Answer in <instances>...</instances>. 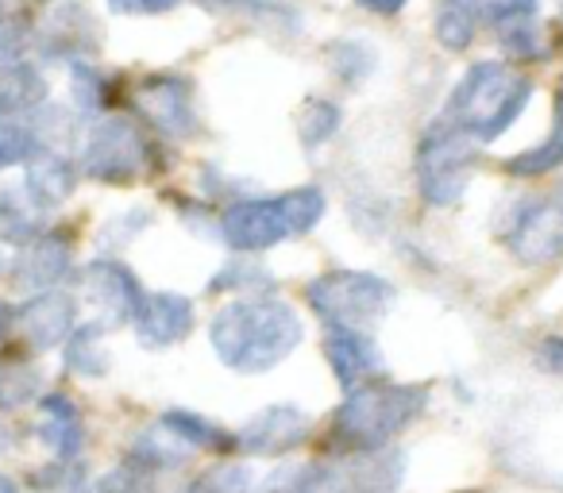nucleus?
I'll return each instance as SVG.
<instances>
[{
  "instance_id": "f257e3e1",
  "label": "nucleus",
  "mask_w": 563,
  "mask_h": 493,
  "mask_svg": "<svg viewBox=\"0 0 563 493\" xmlns=\"http://www.w3.org/2000/svg\"><path fill=\"white\" fill-rule=\"evenodd\" d=\"M306 339V324L286 301L243 298L212 313L209 344L212 355L235 374H266L282 367Z\"/></svg>"
},
{
  "instance_id": "f03ea898",
  "label": "nucleus",
  "mask_w": 563,
  "mask_h": 493,
  "mask_svg": "<svg viewBox=\"0 0 563 493\" xmlns=\"http://www.w3.org/2000/svg\"><path fill=\"white\" fill-rule=\"evenodd\" d=\"M532 101V78L509 63H475L448 97L444 120L475 143L506 135Z\"/></svg>"
},
{
  "instance_id": "7ed1b4c3",
  "label": "nucleus",
  "mask_w": 563,
  "mask_h": 493,
  "mask_svg": "<svg viewBox=\"0 0 563 493\" xmlns=\"http://www.w3.org/2000/svg\"><path fill=\"white\" fill-rule=\"evenodd\" d=\"M429 405V390L409 382H386V378H371V382L352 385L344 405L332 416V436L344 444L347 451H375L386 447L394 436L417 424V416Z\"/></svg>"
},
{
  "instance_id": "20e7f679",
  "label": "nucleus",
  "mask_w": 563,
  "mask_h": 493,
  "mask_svg": "<svg viewBox=\"0 0 563 493\" xmlns=\"http://www.w3.org/2000/svg\"><path fill=\"white\" fill-rule=\"evenodd\" d=\"M324 193L317 186L290 189L282 197H258V201H235L220 216V239L240 255H263L278 243L306 235L321 224Z\"/></svg>"
},
{
  "instance_id": "39448f33",
  "label": "nucleus",
  "mask_w": 563,
  "mask_h": 493,
  "mask_svg": "<svg viewBox=\"0 0 563 493\" xmlns=\"http://www.w3.org/2000/svg\"><path fill=\"white\" fill-rule=\"evenodd\" d=\"M306 301L329 328H375L390 316L398 290L386 278L363 270H336L306 285Z\"/></svg>"
},
{
  "instance_id": "423d86ee",
  "label": "nucleus",
  "mask_w": 563,
  "mask_h": 493,
  "mask_svg": "<svg viewBox=\"0 0 563 493\" xmlns=\"http://www.w3.org/2000/svg\"><path fill=\"white\" fill-rule=\"evenodd\" d=\"M475 163V139L440 116L424 132L421 147H417V186H421V197L429 204H437V209L455 204L467 193Z\"/></svg>"
},
{
  "instance_id": "0eeeda50",
  "label": "nucleus",
  "mask_w": 563,
  "mask_h": 493,
  "mask_svg": "<svg viewBox=\"0 0 563 493\" xmlns=\"http://www.w3.org/2000/svg\"><path fill=\"white\" fill-rule=\"evenodd\" d=\"M81 170L93 181L128 186L151 166V143L128 116H101L86 127L81 139Z\"/></svg>"
},
{
  "instance_id": "6e6552de",
  "label": "nucleus",
  "mask_w": 563,
  "mask_h": 493,
  "mask_svg": "<svg viewBox=\"0 0 563 493\" xmlns=\"http://www.w3.org/2000/svg\"><path fill=\"white\" fill-rule=\"evenodd\" d=\"M501 243L529 267L552 262L563 255V209L555 197H521L509 204Z\"/></svg>"
},
{
  "instance_id": "1a4fd4ad",
  "label": "nucleus",
  "mask_w": 563,
  "mask_h": 493,
  "mask_svg": "<svg viewBox=\"0 0 563 493\" xmlns=\"http://www.w3.org/2000/svg\"><path fill=\"white\" fill-rule=\"evenodd\" d=\"M406 470L401 451H355V459L340 467H309L294 493H394Z\"/></svg>"
},
{
  "instance_id": "9d476101",
  "label": "nucleus",
  "mask_w": 563,
  "mask_h": 493,
  "mask_svg": "<svg viewBox=\"0 0 563 493\" xmlns=\"http://www.w3.org/2000/svg\"><path fill=\"white\" fill-rule=\"evenodd\" d=\"M81 293H86L89 309L97 313V324H104V328L132 324L135 313L143 309V298H147L132 270L124 262L109 259V255H101V259H93L81 270Z\"/></svg>"
},
{
  "instance_id": "9b49d317",
  "label": "nucleus",
  "mask_w": 563,
  "mask_h": 493,
  "mask_svg": "<svg viewBox=\"0 0 563 493\" xmlns=\"http://www.w3.org/2000/svg\"><path fill=\"white\" fill-rule=\"evenodd\" d=\"M140 109L151 124L163 135H174V139H189L197 135V112H194V89H189L186 78L178 74H155L140 86Z\"/></svg>"
},
{
  "instance_id": "f8f14e48",
  "label": "nucleus",
  "mask_w": 563,
  "mask_h": 493,
  "mask_svg": "<svg viewBox=\"0 0 563 493\" xmlns=\"http://www.w3.org/2000/svg\"><path fill=\"white\" fill-rule=\"evenodd\" d=\"M78 305H74V298H66V293L58 290H43L35 293L27 305L16 309V332L20 339H24L32 351H51V347L66 344V336H70L74 328H78Z\"/></svg>"
},
{
  "instance_id": "ddd939ff",
  "label": "nucleus",
  "mask_w": 563,
  "mask_h": 493,
  "mask_svg": "<svg viewBox=\"0 0 563 493\" xmlns=\"http://www.w3.org/2000/svg\"><path fill=\"white\" fill-rule=\"evenodd\" d=\"M309 439V416L294 405H271L255 413L240 432H235V447L247 455H290Z\"/></svg>"
},
{
  "instance_id": "4468645a",
  "label": "nucleus",
  "mask_w": 563,
  "mask_h": 493,
  "mask_svg": "<svg viewBox=\"0 0 563 493\" xmlns=\"http://www.w3.org/2000/svg\"><path fill=\"white\" fill-rule=\"evenodd\" d=\"M135 339L151 351L158 347H178L194 332V301L181 293H147L143 309L132 321Z\"/></svg>"
},
{
  "instance_id": "2eb2a0df",
  "label": "nucleus",
  "mask_w": 563,
  "mask_h": 493,
  "mask_svg": "<svg viewBox=\"0 0 563 493\" xmlns=\"http://www.w3.org/2000/svg\"><path fill=\"white\" fill-rule=\"evenodd\" d=\"M66 274H70V239H63L58 232L35 235L12 262V282L24 293L55 290Z\"/></svg>"
},
{
  "instance_id": "dca6fc26",
  "label": "nucleus",
  "mask_w": 563,
  "mask_h": 493,
  "mask_svg": "<svg viewBox=\"0 0 563 493\" xmlns=\"http://www.w3.org/2000/svg\"><path fill=\"white\" fill-rule=\"evenodd\" d=\"M324 359H329L332 374L352 390L363 378H375L386 370V359L378 344L363 328H329L324 336Z\"/></svg>"
},
{
  "instance_id": "f3484780",
  "label": "nucleus",
  "mask_w": 563,
  "mask_h": 493,
  "mask_svg": "<svg viewBox=\"0 0 563 493\" xmlns=\"http://www.w3.org/2000/svg\"><path fill=\"white\" fill-rule=\"evenodd\" d=\"M35 436L51 447L63 462H74L86 447V424H81V413L70 397L63 393H47L40 401V424H35Z\"/></svg>"
},
{
  "instance_id": "a211bd4d",
  "label": "nucleus",
  "mask_w": 563,
  "mask_h": 493,
  "mask_svg": "<svg viewBox=\"0 0 563 493\" xmlns=\"http://www.w3.org/2000/svg\"><path fill=\"white\" fill-rule=\"evenodd\" d=\"M74 181H78V170H74V163L58 147H43L40 143L35 155L24 163V186L32 189V197L47 212L58 209L74 193Z\"/></svg>"
},
{
  "instance_id": "6ab92c4d",
  "label": "nucleus",
  "mask_w": 563,
  "mask_h": 493,
  "mask_svg": "<svg viewBox=\"0 0 563 493\" xmlns=\"http://www.w3.org/2000/svg\"><path fill=\"white\" fill-rule=\"evenodd\" d=\"M494 12V0H432V32L444 51H467L483 20Z\"/></svg>"
},
{
  "instance_id": "aec40b11",
  "label": "nucleus",
  "mask_w": 563,
  "mask_h": 493,
  "mask_svg": "<svg viewBox=\"0 0 563 493\" xmlns=\"http://www.w3.org/2000/svg\"><path fill=\"white\" fill-rule=\"evenodd\" d=\"M494 40L506 47V55L521 58V63H537L548 55L544 27L537 24V9H509L494 12Z\"/></svg>"
},
{
  "instance_id": "412c9836",
  "label": "nucleus",
  "mask_w": 563,
  "mask_h": 493,
  "mask_svg": "<svg viewBox=\"0 0 563 493\" xmlns=\"http://www.w3.org/2000/svg\"><path fill=\"white\" fill-rule=\"evenodd\" d=\"M43 216L47 209L35 201L24 181L0 186V235L9 243H32L35 235H43Z\"/></svg>"
},
{
  "instance_id": "4be33fe9",
  "label": "nucleus",
  "mask_w": 563,
  "mask_h": 493,
  "mask_svg": "<svg viewBox=\"0 0 563 493\" xmlns=\"http://www.w3.org/2000/svg\"><path fill=\"white\" fill-rule=\"evenodd\" d=\"M47 101V78L40 66L12 63L0 66V116H24Z\"/></svg>"
},
{
  "instance_id": "5701e85b",
  "label": "nucleus",
  "mask_w": 563,
  "mask_h": 493,
  "mask_svg": "<svg viewBox=\"0 0 563 493\" xmlns=\"http://www.w3.org/2000/svg\"><path fill=\"white\" fill-rule=\"evenodd\" d=\"M170 474H178V470L132 451L124 467H117L112 474H104L101 482L93 485V493H186V490H170V485H166Z\"/></svg>"
},
{
  "instance_id": "b1692460",
  "label": "nucleus",
  "mask_w": 563,
  "mask_h": 493,
  "mask_svg": "<svg viewBox=\"0 0 563 493\" xmlns=\"http://www.w3.org/2000/svg\"><path fill=\"white\" fill-rule=\"evenodd\" d=\"M155 428L166 432V436H170L174 444L186 447V451H228V447H235V436H228L224 428L209 424L205 416L181 413V408H170V413H163Z\"/></svg>"
},
{
  "instance_id": "393cba45",
  "label": "nucleus",
  "mask_w": 563,
  "mask_h": 493,
  "mask_svg": "<svg viewBox=\"0 0 563 493\" xmlns=\"http://www.w3.org/2000/svg\"><path fill=\"white\" fill-rule=\"evenodd\" d=\"M104 336V324H81L66 336V351L63 362L70 374L78 378H104L109 374V347L101 344Z\"/></svg>"
},
{
  "instance_id": "a878e982",
  "label": "nucleus",
  "mask_w": 563,
  "mask_h": 493,
  "mask_svg": "<svg viewBox=\"0 0 563 493\" xmlns=\"http://www.w3.org/2000/svg\"><path fill=\"white\" fill-rule=\"evenodd\" d=\"M555 166H563V81L555 89V124H552V135L544 143H537L532 150L525 155H514L506 163L509 173L517 178H540V173H552Z\"/></svg>"
},
{
  "instance_id": "bb28decb",
  "label": "nucleus",
  "mask_w": 563,
  "mask_h": 493,
  "mask_svg": "<svg viewBox=\"0 0 563 493\" xmlns=\"http://www.w3.org/2000/svg\"><path fill=\"white\" fill-rule=\"evenodd\" d=\"M43 393V370L24 359H0V408H20Z\"/></svg>"
},
{
  "instance_id": "cd10ccee",
  "label": "nucleus",
  "mask_w": 563,
  "mask_h": 493,
  "mask_svg": "<svg viewBox=\"0 0 563 493\" xmlns=\"http://www.w3.org/2000/svg\"><path fill=\"white\" fill-rule=\"evenodd\" d=\"M329 66L344 86H360L375 74L378 55L367 40H336L329 43Z\"/></svg>"
},
{
  "instance_id": "c85d7f7f",
  "label": "nucleus",
  "mask_w": 563,
  "mask_h": 493,
  "mask_svg": "<svg viewBox=\"0 0 563 493\" xmlns=\"http://www.w3.org/2000/svg\"><path fill=\"white\" fill-rule=\"evenodd\" d=\"M340 124H344V112H340L336 101H324V97L309 101L306 109H301V120H298L301 147H306V150L324 147V143H329L332 135L340 132Z\"/></svg>"
},
{
  "instance_id": "c756f323",
  "label": "nucleus",
  "mask_w": 563,
  "mask_h": 493,
  "mask_svg": "<svg viewBox=\"0 0 563 493\" xmlns=\"http://www.w3.org/2000/svg\"><path fill=\"white\" fill-rule=\"evenodd\" d=\"M243 12L251 24H274V32H301V16L290 9V4H282V0H217V9Z\"/></svg>"
},
{
  "instance_id": "7c9ffc66",
  "label": "nucleus",
  "mask_w": 563,
  "mask_h": 493,
  "mask_svg": "<svg viewBox=\"0 0 563 493\" xmlns=\"http://www.w3.org/2000/svg\"><path fill=\"white\" fill-rule=\"evenodd\" d=\"M35 147H40V135H35L32 120L0 116V170L27 163L35 155Z\"/></svg>"
},
{
  "instance_id": "2f4dec72",
  "label": "nucleus",
  "mask_w": 563,
  "mask_h": 493,
  "mask_svg": "<svg viewBox=\"0 0 563 493\" xmlns=\"http://www.w3.org/2000/svg\"><path fill=\"white\" fill-rule=\"evenodd\" d=\"M186 493H251V470L247 467H209L205 474H197L194 485H186Z\"/></svg>"
},
{
  "instance_id": "473e14b6",
  "label": "nucleus",
  "mask_w": 563,
  "mask_h": 493,
  "mask_svg": "<svg viewBox=\"0 0 563 493\" xmlns=\"http://www.w3.org/2000/svg\"><path fill=\"white\" fill-rule=\"evenodd\" d=\"M35 32H27L24 20L16 16H4L0 12V66H12V63H24L27 47H32Z\"/></svg>"
},
{
  "instance_id": "72a5a7b5",
  "label": "nucleus",
  "mask_w": 563,
  "mask_h": 493,
  "mask_svg": "<svg viewBox=\"0 0 563 493\" xmlns=\"http://www.w3.org/2000/svg\"><path fill=\"white\" fill-rule=\"evenodd\" d=\"M255 278H271L266 270H255L251 267V255H243L240 262H232L228 270H220L217 278H212L209 290H243V285H266V282H255Z\"/></svg>"
},
{
  "instance_id": "f704fd0d",
  "label": "nucleus",
  "mask_w": 563,
  "mask_h": 493,
  "mask_svg": "<svg viewBox=\"0 0 563 493\" xmlns=\"http://www.w3.org/2000/svg\"><path fill=\"white\" fill-rule=\"evenodd\" d=\"M104 4L117 16H163V12H174L186 0H104Z\"/></svg>"
},
{
  "instance_id": "c9c22d12",
  "label": "nucleus",
  "mask_w": 563,
  "mask_h": 493,
  "mask_svg": "<svg viewBox=\"0 0 563 493\" xmlns=\"http://www.w3.org/2000/svg\"><path fill=\"white\" fill-rule=\"evenodd\" d=\"M540 362H544L552 374H563V336H552L540 344Z\"/></svg>"
},
{
  "instance_id": "e433bc0d",
  "label": "nucleus",
  "mask_w": 563,
  "mask_h": 493,
  "mask_svg": "<svg viewBox=\"0 0 563 493\" xmlns=\"http://www.w3.org/2000/svg\"><path fill=\"white\" fill-rule=\"evenodd\" d=\"M355 4H360V9H367V12H375V16H398L409 0H355Z\"/></svg>"
},
{
  "instance_id": "4c0bfd02",
  "label": "nucleus",
  "mask_w": 563,
  "mask_h": 493,
  "mask_svg": "<svg viewBox=\"0 0 563 493\" xmlns=\"http://www.w3.org/2000/svg\"><path fill=\"white\" fill-rule=\"evenodd\" d=\"M509 9H537V0H494V12H509Z\"/></svg>"
},
{
  "instance_id": "58836bf2",
  "label": "nucleus",
  "mask_w": 563,
  "mask_h": 493,
  "mask_svg": "<svg viewBox=\"0 0 563 493\" xmlns=\"http://www.w3.org/2000/svg\"><path fill=\"white\" fill-rule=\"evenodd\" d=\"M9 321H12V309L0 305V339H4V332H9Z\"/></svg>"
},
{
  "instance_id": "ea45409f",
  "label": "nucleus",
  "mask_w": 563,
  "mask_h": 493,
  "mask_svg": "<svg viewBox=\"0 0 563 493\" xmlns=\"http://www.w3.org/2000/svg\"><path fill=\"white\" fill-rule=\"evenodd\" d=\"M9 447H12V432L4 428V424H0V455L9 451Z\"/></svg>"
},
{
  "instance_id": "a19ab883",
  "label": "nucleus",
  "mask_w": 563,
  "mask_h": 493,
  "mask_svg": "<svg viewBox=\"0 0 563 493\" xmlns=\"http://www.w3.org/2000/svg\"><path fill=\"white\" fill-rule=\"evenodd\" d=\"M0 493H20V490H16V482H12L9 474H0Z\"/></svg>"
},
{
  "instance_id": "79ce46f5",
  "label": "nucleus",
  "mask_w": 563,
  "mask_h": 493,
  "mask_svg": "<svg viewBox=\"0 0 563 493\" xmlns=\"http://www.w3.org/2000/svg\"><path fill=\"white\" fill-rule=\"evenodd\" d=\"M552 197H555V204L563 209V178H560V186H555V193H552Z\"/></svg>"
},
{
  "instance_id": "37998d69",
  "label": "nucleus",
  "mask_w": 563,
  "mask_h": 493,
  "mask_svg": "<svg viewBox=\"0 0 563 493\" xmlns=\"http://www.w3.org/2000/svg\"><path fill=\"white\" fill-rule=\"evenodd\" d=\"M560 32H563V0H560Z\"/></svg>"
},
{
  "instance_id": "c03bdc74",
  "label": "nucleus",
  "mask_w": 563,
  "mask_h": 493,
  "mask_svg": "<svg viewBox=\"0 0 563 493\" xmlns=\"http://www.w3.org/2000/svg\"><path fill=\"white\" fill-rule=\"evenodd\" d=\"M0 12H4V4H0Z\"/></svg>"
}]
</instances>
